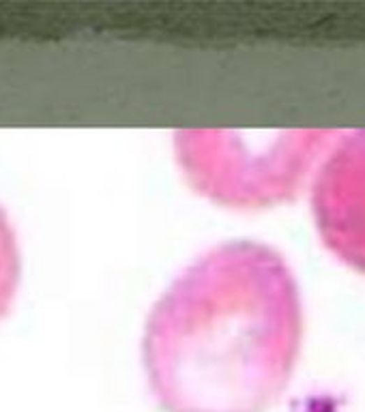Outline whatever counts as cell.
I'll return each instance as SVG.
<instances>
[{
  "mask_svg": "<svg viewBox=\"0 0 365 412\" xmlns=\"http://www.w3.org/2000/svg\"><path fill=\"white\" fill-rule=\"evenodd\" d=\"M331 142V131L243 133L187 129L174 138L179 165L209 200L265 209L297 193Z\"/></svg>",
  "mask_w": 365,
  "mask_h": 412,
  "instance_id": "2",
  "label": "cell"
},
{
  "mask_svg": "<svg viewBox=\"0 0 365 412\" xmlns=\"http://www.w3.org/2000/svg\"><path fill=\"white\" fill-rule=\"evenodd\" d=\"M303 333L292 271L234 241L185 269L144 331L149 385L165 412H267L288 387Z\"/></svg>",
  "mask_w": 365,
  "mask_h": 412,
  "instance_id": "1",
  "label": "cell"
},
{
  "mask_svg": "<svg viewBox=\"0 0 365 412\" xmlns=\"http://www.w3.org/2000/svg\"><path fill=\"white\" fill-rule=\"evenodd\" d=\"M312 211L327 249L365 275V131L331 149L316 176Z\"/></svg>",
  "mask_w": 365,
  "mask_h": 412,
  "instance_id": "3",
  "label": "cell"
},
{
  "mask_svg": "<svg viewBox=\"0 0 365 412\" xmlns=\"http://www.w3.org/2000/svg\"><path fill=\"white\" fill-rule=\"evenodd\" d=\"M22 273V260L15 241V232L9 223V217L0 209V318H3L17 292Z\"/></svg>",
  "mask_w": 365,
  "mask_h": 412,
  "instance_id": "4",
  "label": "cell"
}]
</instances>
